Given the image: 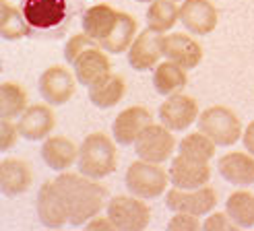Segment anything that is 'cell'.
I'll list each match as a JSON object with an SVG mask.
<instances>
[{
  "instance_id": "obj_3",
  "label": "cell",
  "mask_w": 254,
  "mask_h": 231,
  "mask_svg": "<svg viewBox=\"0 0 254 231\" xmlns=\"http://www.w3.org/2000/svg\"><path fill=\"white\" fill-rule=\"evenodd\" d=\"M124 184L130 194L143 200H153V198H159L166 192L168 184L172 182H170V172L163 170L159 163L138 159L128 165L124 175Z\"/></svg>"
},
{
  "instance_id": "obj_32",
  "label": "cell",
  "mask_w": 254,
  "mask_h": 231,
  "mask_svg": "<svg viewBox=\"0 0 254 231\" xmlns=\"http://www.w3.org/2000/svg\"><path fill=\"white\" fill-rule=\"evenodd\" d=\"M19 136H21L19 124H15L12 120H2L0 122V149L2 151H8L10 147H15Z\"/></svg>"
},
{
  "instance_id": "obj_23",
  "label": "cell",
  "mask_w": 254,
  "mask_h": 231,
  "mask_svg": "<svg viewBox=\"0 0 254 231\" xmlns=\"http://www.w3.org/2000/svg\"><path fill=\"white\" fill-rule=\"evenodd\" d=\"M89 89V99L91 104L99 110H108V108H114L116 104H120V99L124 97V91H126V85H124V79L120 74H108L104 79H99L97 83H93Z\"/></svg>"
},
{
  "instance_id": "obj_37",
  "label": "cell",
  "mask_w": 254,
  "mask_h": 231,
  "mask_svg": "<svg viewBox=\"0 0 254 231\" xmlns=\"http://www.w3.org/2000/svg\"><path fill=\"white\" fill-rule=\"evenodd\" d=\"M136 2H153V0H136Z\"/></svg>"
},
{
  "instance_id": "obj_20",
  "label": "cell",
  "mask_w": 254,
  "mask_h": 231,
  "mask_svg": "<svg viewBox=\"0 0 254 231\" xmlns=\"http://www.w3.org/2000/svg\"><path fill=\"white\" fill-rule=\"evenodd\" d=\"M42 159L54 172H66L79 159V147L66 136H48L42 145Z\"/></svg>"
},
{
  "instance_id": "obj_36",
  "label": "cell",
  "mask_w": 254,
  "mask_h": 231,
  "mask_svg": "<svg viewBox=\"0 0 254 231\" xmlns=\"http://www.w3.org/2000/svg\"><path fill=\"white\" fill-rule=\"evenodd\" d=\"M242 143H244V151H248L250 155H254V120L246 126V130L242 134Z\"/></svg>"
},
{
  "instance_id": "obj_26",
  "label": "cell",
  "mask_w": 254,
  "mask_h": 231,
  "mask_svg": "<svg viewBox=\"0 0 254 231\" xmlns=\"http://www.w3.org/2000/svg\"><path fill=\"white\" fill-rule=\"evenodd\" d=\"M31 33V25L25 19L23 10L12 6L8 0L0 2V35L8 42L23 40Z\"/></svg>"
},
{
  "instance_id": "obj_22",
  "label": "cell",
  "mask_w": 254,
  "mask_h": 231,
  "mask_svg": "<svg viewBox=\"0 0 254 231\" xmlns=\"http://www.w3.org/2000/svg\"><path fill=\"white\" fill-rule=\"evenodd\" d=\"M116 21L118 10H114L108 4H95L83 15V31L95 42H101L116 27Z\"/></svg>"
},
{
  "instance_id": "obj_13",
  "label": "cell",
  "mask_w": 254,
  "mask_h": 231,
  "mask_svg": "<svg viewBox=\"0 0 254 231\" xmlns=\"http://www.w3.org/2000/svg\"><path fill=\"white\" fill-rule=\"evenodd\" d=\"M35 209H37V217H40L42 225H46L50 229H58L64 223H68L66 202H64V198H62L56 182L42 184L40 192H37Z\"/></svg>"
},
{
  "instance_id": "obj_35",
  "label": "cell",
  "mask_w": 254,
  "mask_h": 231,
  "mask_svg": "<svg viewBox=\"0 0 254 231\" xmlns=\"http://www.w3.org/2000/svg\"><path fill=\"white\" fill-rule=\"evenodd\" d=\"M85 227H87V229H93V231H95V229H116V225L112 223V219H110L108 215H106V217H97V215H95L91 221L85 223Z\"/></svg>"
},
{
  "instance_id": "obj_14",
  "label": "cell",
  "mask_w": 254,
  "mask_h": 231,
  "mask_svg": "<svg viewBox=\"0 0 254 231\" xmlns=\"http://www.w3.org/2000/svg\"><path fill=\"white\" fill-rule=\"evenodd\" d=\"M217 8L211 0H182L180 23L194 35H207L217 27Z\"/></svg>"
},
{
  "instance_id": "obj_15",
  "label": "cell",
  "mask_w": 254,
  "mask_h": 231,
  "mask_svg": "<svg viewBox=\"0 0 254 231\" xmlns=\"http://www.w3.org/2000/svg\"><path fill=\"white\" fill-rule=\"evenodd\" d=\"M159 58H161V33L147 27L134 37L132 46L128 48V64L130 68L143 72L155 68L159 64Z\"/></svg>"
},
{
  "instance_id": "obj_11",
  "label": "cell",
  "mask_w": 254,
  "mask_h": 231,
  "mask_svg": "<svg viewBox=\"0 0 254 231\" xmlns=\"http://www.w3.org/2000/svg\"><path fill=\"white\" fill-rule=\"evenodd\" d=\"M149 124H153V116H151V112L147 108H143V106L126 108L116 116V120L112 122L114 140L124 147L134 145L138 134H141Z\"/></svg>"
},
{
  "instance_id": "obj_19",
  "label": "cell",
  "mask_w": 254,
  "mask_h": 231,
  "mask_svg": "<svg viewBox=\"0 0 254 231\" xmlns=\"http://www.w3.org/2000/svg\"><path fill=\"white\" fill-rule=\"evenodd\" d=\"M217 170L225 182L238 188H248L254 184V155H250L248 151L227 153L219 159Z\"/></svg>"
},
{
  "instance_id": "obj_4",
  "label": "cell",
  "mask_w": 254,
  "mask_h": 231,
  "mask_svg": "<svg viewBox=\"0 0 254 231\" xmlns=\"http://www.w3.org/2000/svg\"><path fill=\"white\" fill-rule=\"evenodd\" d=\"M198 130L207 134L217 147H230L242 138V122L234 110L225 106H211L198 116Z\"/></svg>"
},
{
  "instance_id": "obj_25",
  "label": "cell",
  "mask_w": 254,
  "mask_h": 231,
  "mask_svg": "<svg viewBox=\"0 0 254 231\" xmlns=\"http://www.w3.org/2000/svg\"><path fill=\"white\" fill-rule=\"evenodd\" d=\"M134 37H136V19L128 15V12H118L116 27L112 29V33L106 40L99 42V46L108 54H122V52H128Z\"/></svg>"
},
{
  "instance_id": "obj_38",
  "label": "cell",
  "mask_w": 254,
  "mask_h": 231,
  "mask_svg": "<svg viewBox=\"0 0 254 231\" xmlns=\"http://www.w3.org/2000/svg\"><path fill=\"white\" fill-rule=\"evenodd\" d=\"M174 2H178V0H174Z\"/></svg>"
},
{
  "instance_id": "obj_5",
  "label": "cell",
  "mask_w": 254,
  "mask_h": 231,
  "mask_svg": "<svg viewBox=\"0 0 254 231\" xmlns=\"http://www.w3.org/2000/svg\"><path fill=\"white\" fill-rule=\"evenodd\" d=\"M108 217L112 219V223L116 225V229L141 231L149 225L151 211L143 198H138L134 194H130V196L118 194L108 200Z\"/></svg>"
},
{
  "instance_id": "obj_24",
  "label": "cell",
  "mask_w": 254,
  "mask_h": 231,
  "mask_svg": "<svg viewBox=\"0 0 254 231\" xmlns=\"http://www.w3.org/2000/svg\"><path fill=\"white\" fill-rule=\"evenodd\" d=\"M188 83L186 68H182L180 64H176L172 60L159 62L153 68V87L159 95H174V93H182V89Z\"/></svg>"
},
{
  "instance_id": "obj_10",
  "label": "cell",
  "mask_w": 254,
  "mask_h": 231,
  "mask_svg": "<svg viewBox=\"0 0 254 231\" xmlns=\"http://www.w3.org/2000/svg\"><path fill=\"white\" fill-rule=\"evenodd\" d=\"M209 179H211L209 161L192 159V157H186V155H178V157L172 159V168H170L172 186L192 190V188L207 186Z\"/></svg>"
},
{
  "instance_id": "obj_1",
  "label": "cell",
  "mask_w": 254,
  "mask_h": 231,
  "mask_svg": "<svg viewBox=\"0 0 254 231\" xmlns=\"http://www.w3.org/2000/svg\"><path fill=\"white\" fill-rule=\"evenodd\" d=\"M54 182L60 190L62 198L66 202L68 223L72 227H81L87 221H91L108 204L106 186L97 184V179L89 177L81 172L79 173L64 172V173H60Z\"/></svg>"
},
{
  "instance_id": "obj_9",
  "label": "cell",
  "mask_w": 254,
  "mask_h": 231,
  "mask_svg": "<svg viewBox=\"0 0 254 231\" xmlns=\"http://www.w3.org/2000/svg\"><path fill=\"white\" fill-rule=\"evenodd\" d=\"M198 116L196 101L184 93H174L159 106V122L168 126L172 132L186 130L190 124L198 120Z\"/></svg>"
},
{
  "instance_id": "obj_29",
  "label": "cell",
  "mask_w": 254,
  "mask_h": 231,
  "mask_svg": "<svg viewBox=\"0 0 254 231\" xmlns=\"http://www.w3.org/2000/svg\"><path fill=\"white\" fill-rule=\"evenodd\" d=\"M27 108V93L19 83L0 85V116H2V120L21 118V114Z\"/></svg>"
},
{
  "instance_id": "obj_31",
  "label": "cell",
  "mask_w": 254,
  "mask_h": 231,
  "mask_svg": "<svg viewBox=\"0 0 254 231\" xmlns=\"http://www.w3.org/2000/svg\"><path fill=\"white\" fill-rule=\"evenodd\" d=\"M93 46H99V42H95L93 37H89L85 31L79 33V35H72L70 40L66 42V46H64V60L68 64H72L74 60H77L85 52V50L93 48Z\"/></svg>"
},
{
  "instance_id": "obj_8",
  "label": "cell",
  "mask_w": 254,
  "mask_h": 231,
  "mask_svg": "<svg viewBox=\"0 0 254 231\" xmlns=\"http://www.w3.org/2000/svg\"><path fill=\"white\" fill-rule=\"evenodd\" d=\"M77 76H72L64 66H50L40 76V95L50 106H64L74 95L77 89Z\"/></svg>"
},
{
  "instance_id": "obj_34",
  "label": "cell",
  "mask_w": 254,
  "mask_h": 231,
  "mask_svg": "<svg viewBox=\"0 0 254 231\" xmlns=\"http://www.w3.org/2000/svg\"><path fill=\"white\" fill-rule=\"evenodd\" d=\"M202 229H207V231H219V229H240L234 221H232V217L227 215V213H213L209 215L205 223H202Z\"/></svg>"
},
{
  "instance_id": "obj_33",
  "label": "cell",
  "mask_w": 254,
  "mask_h": 231,
  "mask_svg": "<svg viewBox=\"0 0 254 231\" xmlns=\"http://www.w3.org/2000/svg\"><path fill=\"white\" fill-rule=\"evenodd\" d=\"M168 229H172V231H196V229H200V223H198L196 215L176 213L168 223Z\"/></svg>"
},
{
  "instance_id": "obj_6",
  "label": "cell",
  "mask_w": 254,
  "mask_h": 231,
  "mask_svg": "<svg viewBox=\"0 0 254 231\" xmlns=\"http://www.w3.org/2000/svg\"><path fill=\"white\" fill-rule=\"evenodd\" d=\"M176 149V138L172 130L163 124H149L134 140V153L138 159L151 163H163L172 157Z\"/></svg>"
},
{
  "instance_id": "obj_7",
  "label": "cell",
  "mask_w": 254,
  "mask_h": 231,
  "mask_svg": "<svg viewBox=\"0 0 254 231\" xmlns=\"http://www.w3.org/2000/svg\"><path fill=\"white\" fill-rule=\"evenodd\" d=\"M215 204H217V194L209 186H200L192 190L174 186L166 192V207L174 213H190L196 217H205L215 209Z\"/></svg>"
},
{
  "instance_id": "obj_17",
  "label": "cell",
  "mask_w": 254,
  "mask_h": 231,
  "mask_svg": "<svg viewBox=\"0 0 254 231\" xmlns=\"http://www.w3.org/2000/svg\"><path fill=\"white\" fill-rule=\"evenodd\" d=\"M21 136L27 140H46L48 134L54 130L56 116L50 104H33L21 114L19 118Z\"/></svg>"
},
{
  "instance_id": "obj_2",
  "label": "cell",
  "mask_w": 254,
  "mask_h": 231,
  "mask_svg": "<svg viewBox=\"0 0 254 231\" xmlns=\"http://www.w3.org/2000/svg\"><path fill=\"white\" fill-rule=\"evenodd\" d=\"M116 163H118L116 147H114V140L108 134L91 132L83 138L77 159L81 173L93 179H101L116 170Z\"/></svg>"
},
{
  "instance_id": "obj_28",
  "label": "cell",
  "mask_w": 254,
  "mask_h": 231,
  "mask_svg": "<svg viewBox=\"0 0 254 231\" xmlns=\"http://www.w3.org/2000/svg\"><path fill=\"white\" fill-rule=\"evenodd\" d=\"M225 213L240 229L254 227V194L248 190H238L230 194L225 202Z\"/></svg>"
},
{
  "instance_id": "obj_30",
  "label": "cell",
  "mask_w": 254,
  "mask_h": 231,
  "mask_svg": "<svg viewBox=\"0 0 254 231\" xmlns=\"http://www.w3.org/2000/svg\"><path fill=\"white\" fill-rule=\"evenodd\" d=\"M215 147L217 145H215L207 134H202L198 130L194 134H186L180 140V155L200 159V161H211L215 155Z\"/></svg>"
},
{
  "instance_id": "obj_21",
  "label": "cell",
  "mask_w": 254,
  "mask_h": 231,
  "mask_svg": "<svg viewBox=\"0 0 254 231\" xmlns=\"http://www.w3.org/2000/svg\"><path fill=\"white\" fill-rule=\"evenodd\" d=\"M33 184V170L23 159H2L0 163V188L6 196H19Z\"/></svg>"
},
{
  "instance_id": "obj_16",
  "label": "cell",
  "mask_w": 254,
  "mask_h": 231,
  "mask_svg": "<svg viewBox=\"0 0 254 231\" xmlns=\"http://www.w3.org/2000/svg\"><path fill=\"white\" fill-rule=\"evenodd\" d=\"M21 10L31 29H52L64 21L66 0H23Z\"/></svg>"
},
{
  "instance_id": "obj_27",
  "label": "cell",
  "mask_w": 254,
  "mask_h": 231,
  "mask_svg": "<svg viewBox=\"0 0 254 231\" xmlns=\"http://www.w3.org/2000/svg\"><path fill=\"white\" fill-rule=\"evenodd\" d=\"M180 19V8L174 0H153L147 8V27L157 33L170 31Z\"/></svg>"
},
{
  "instance_id": "obj_18",
  "label": "cell",
  "mask_w": 254,
  "mask_h": 231,
  "mask_svg": "<svg viewBox=\"0 0 254 231\" xmlns=\"http://www.w3.org/2000/svg\"><path fill=\"white\" fill-rule=\"evenodd\" d=\"M74 68V76L77 81L85 87H91L93 83H97L99 79H104L112 72V64L110 58L106 54V50L101 46H93L85 50V52L72 62Z\"/></svg>"
},
{
  "instance_id": "obj_12",
  "label": "cell",
  "mask_w": 254,
  "mask_h": 231,
  "mask_svg": "<svg viewBox=\"0 0 254 231\" xmlns=\"http://www.w3.org/2000/svg\"><path fill=\"white\" fill-rule=\"evenodd\" d=\"M161 56L190 70L200 64L202 48L196 40H192L186 33H170V35H161Z\"/></svg>"
}]
</instances>
